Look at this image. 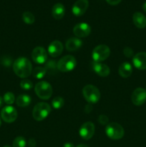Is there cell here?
<instances>
[{"instance_id":"38","label":"cell","mask_w":146,"mask_h":147,"mask_svg":"<svg viewBox=\"0 0 146 147\" xmlns=\"http://www.w3.org/2000/svg\"><path fill=\"white\" fill-rule=\"evenodd\" d=\"M4 147H11V146H9V145H6V146H4Z\"/></svg>"},{"instance_id":"4","label":"cell","mask_w":146,"mask_h":147,"mask_svg":"<svg viewBox=\"0 0 146 147\" xmlns=\"http://www.w3.org/2000/svg\"><path fill=\"white\" fill-rule=\"evenodd\" d=\"M106 135L113 140H119L124 136L125 130L117 123H110L105 128Z\"/></svg>"},{"instance_id":"22","label":"cell","mask_w":146,"mask_h":147,"mask_svg":"<svg viewBox=\"0 0 146 147\" xmlns=\"http://www.w3.org/2000/svg\"><path fill=\"white\" fill-rule=\"evenodd\" d=\"M47 70L44 67H36L34 70H32V74L34 78L42 79L45 76Z\"/></svg>"},{"instance_id":"10","label":"cell","mask_w":146,"mask_h":147,"mask_svg":"<svg viewBox=\"0 0 146 147\" xmlns=\"http://www.w3.org/2000/svg\"><path fill=\"white\" fill-rule=\"evenodd\" d=\"M47 53L42 47H37L31 53V58L33 61L37 64H43L47 60Z\"/></svg>"},{"instance_id":"36","label":"cell","mask_w":146,"mask_h":147,"mask_svg":"<svg viewBox=\"0 0 146 147\" xmlns=\"http://www.w3.org/2000/svg\"><path fill=\"white\" fill-rule=\"evenodd\" d=\"M3 101H4V100H3L2 98H1V96H0V108H1V106H2V105H3Z\"/></svg>"},{"instance_id":"16","label":"cell","mask_w":146,"mask_h":147,"mask_svg":"<svg viewBox=\"0 0 146 147\" xmlns=\"http://www.w3.org/2000/svg\"><path fill=\"white\" fill-rule=\"evenodd\" d=\"M92 67L94 71L101 77H107L110 73V67L104 63L94 62Z\"/></svg>"},{"instance_id":"7","label":"cell","mask_w":146,"mask_h":147,"mask_svg":"<svg viewBox=\"0 0 146 147\" xmlns=\"http://www.w3.org/2000/svg\"><path fill=\"white\" fill-rule=\"evenodd\" d=\"M110 54V50L105 45H99L94 48L92 51V58L94 62L100 63L108 58Z\"/></svg>"},{"instance_id":"21","label":"cell","mask_w":146,"mask_h":147,"mask_svg":"<svg viewBox=\"0 0 146 147\" xmlns=\"http://www.w3.org/2000/svg\"><path fill=\"white\" fill-rule=\"evenodd\" d=\"M31 98L29 95L21 94L19 95L16 99V103L19 107H27L31 103Z\"/></svg>"},{"instance_id":"27","label":"cell","mask_w":146,"mask_h":147,"mask_svg":"<svg viewBox=\"0 0 146 147\" xmlns=\"http://www.w3.org/2000/svg\"><path fill=\"white\" fill-rule=\"evenodd\" d=\"M20 87L24 90H30L31 88H32L33 83H31V80L24 79L20 82Z\"/></svg>"},{"instance_id":"15","label":"cell","mask_w":146,"mask_h":147,"mask_svg":"<svg viewBox=\"0 0 146 147\" xmlns=\"http://www.w3.org/2000/svg\"><path fill=\"white\" fill-rule=\"evenodd\" d=\"M133 63L135 67L138 70H146V53H138L133 57Z\"/></svg>"},{"instance_id":"34","label":"cell","mask_w":146,"mask_h":147,"mask_svg":"<svg viewBox=\"0 0 146 147\" xmlns=\"http://www.w3.org/2000/svg\"><path fill=\"white\" fill-rule=\"evenodd\" d=\"M64 147H74V146L73 144L70 143V142H67L64 144Z\"/></svg>"},{"instance_id":"19","label":"cell","mask_w":146,"mask_h":147,"mask_svg":"<svg viewBox=\"0 0 146 147\" xmlns=\"http://www.w3.org/2000/svg\"><path fill=\"white\" fill-rule=\"evenodd\" d=\"M133 73V67L130 63L128 62H124L120 65L118 68V73L121 77L128 78L131 76Z\"/></svg>"},{"instance_id":"5","label":"cell","mask_w":146,"mask_h":147,"mask_svg":"<svg viewBox=\"0 0 146 147\" xmlns=\"http://www.w3.org/2000/svg\"><path fill=\"white\" fill-rule=\"evenodd\" d=\"M34 90L40 98L48 100L52 95V88L51 85L46 81H40L36 84Z\"/></svg>"},{"instance_id":"3","label":"cell","mask_w":146,"mask_h":147,"mask_svg":"<svg viewBox=\"0 0 146 147\" xmlns=\"http://www.w3.org/2000/svg\"><path fill=\"white\" fill-rule=\"evenodd\" d=\"M82 94L84 99L90 104L97 103L100 99V92L96 86L87 85L82 89Z\"/></svg>"},{"instance_id":"33","label":"cell","mask_w":146,"mask_h":147,"mask_svg":"<svg viewBox=\"0 0 146 147\" xmlns=\"http://www.w3.org/2000/svg\"><path fill=\"white\" fill-rule=\"evenodd\" d=\"M92 109V107L91 104H90V103H89V104H87V106H85V109H84V111H85L87 113H89L90 112H91Z\"/></svg>"},{"instance_id":"39","label":"cell","mask_w":146,"mask_h":147,"mask_svg":"<svg viewBox=\"0 0 146 147\" xmlns=\"http://www.w3.org/2000/svg\"><path fill=\"white\" fill-rule=\"evenodd\" d=\"M1 118H0V126H1Z\"/></svg>"},{"instance_id":"25","label":"cell","mask_w":146,"mask_h":147,"mask_svg":"<svg viewBox=\"0 0 146 147\" xmlns=\"http://www.w3.org/2000/svg\"><path fill=\"white\" fill-rule=\"evenodd\" d=\"M27 142L23 136H17L13 142V147H26Z\"/></svg>"},{"instance_id":"37","label":"cell","mask_w":146,"mask_h":147,"mask_svg":"<svg viewBox=\"0 0 146 147\" xmlns=\"http://www.w3.org/2000/svg\"><path fill=\"white\" fill-rule=\"evenodd\" d=\"M77 147H88L86 144H80L78 145Z\"/></svg>"},{"instance_id":"29","label":"cell","mask_w":146,"mask_h":147,"mask_svg":"<svg viewBox=\"0 0 146 147\" xmlns=\"http://www.w3.org/2000/svg\"><path fill=\"white\" fill-rule=\"evenodd\" d=\"M123 54L126 56L127 57H134V52H133V49L130 48L129 47H125L123 50Z\"/></svg>"},{"instance_id":"17","label":"cell","mask_w":146,"mask_h":147,"mask_svg":"<svg viewBox=\"0 0 146 147\" xmlns=\"http://www.w3.org/2000/svg\"><path fill=\"white\" fill-rule=\"evenodd\" d=\"M82 45V41L78 37H71L65 43V47L68 51L74 52Z\"/></svg>"},{"instance_id":"20","label":"cell","mask_w":146,"mask_h":147,"mask_svg":"<svg viewBox=\"0 0 146 147\" xmlns=\"http://www.w3.org/2000/svg\"><path fill=\"white\" fill-rule=\"evenodd\" d=\"M133 23L139 29H143L146 27V17L141 12L134 13L133 16Z\"/></svg>"},{"instance_id":"28","label":"cell","mask_w":146,"mask_h":147,"mask_svg":"<svg viewBox=\"0 0 146 147\" xmlns=\"http://www.w3.org/2000/svg\"><path fill=\"white\" fill-rule=\"evenodd\" d=\"M46 69V70H52L54 69L57 68V64H56V62L54 60H50L48 63L46 64V67H44Z\"/></svg>"},{"instance_id":"14","label":"cell","mask_w":146,"mask_h":147,"mask_svg":"<svg viewBox=\"0 0 146 147\" xmlns=\"http://www.w3.org/2000/svg\"><path fill=\"white\" fill-rule=\"evenodd\" d=\"M63 45L59 40L52 42L48 47V54L52 57H59L62 53Z\"/></svg>"},{"instance_id":"23","label":"cell","mask_w":146,"mask_h":147,"mask_svg":"<svg viewBox=\"0 0 146 147\" xmlns=\"http://www.w3.org/2000/svg\"><path fill=\"white\" fill-rule=\"evenodd\" d=\"M64 104V100L61 96H57L52 100V106L54 109H60Z\"/></svg>"},{"instance_id":"24","label":"cell","mask_w":146,"mask_h":147,"mask_svg":"<svg viewBox=\"0 0 146 147\" xmlns=\"http://www.w3.org/2000/svg\"><path fill=\"white\" fill-rule=\"evenodd\" d=\"M22 20L26 24H31L34 22V16L30 11H24L22 14Z\"/></svg>"},{"instance_id":"11","label":"cell","mask_w":146,"mask_h":147,"mask_svg":"<svg viewBox=\"0 0 146 147\" xmlns=\"http://www.w3.org/2000/svg\"><path fill=\"white\" fill-rule=\"evenodd\" d=\"M131 100L135 106H141L146 101V90L143 88H137L133 92Z\"/></svg>"},{"instance_id":"8","label":"cell","mask_w":146,"mask_h":147,"mask_svg":"<svg viewBox=\"0 0 146 147\" xmlns=\"http://www.w3.org/2000/svg\"><path fill=\"white\" fill-rule=\"evenodd\" d=\"M95 131V127L92 122H86L83 123L79 130L80 136L84 140H89L93 136Z\"/></svg>"},{"instance_id":"31","label":"cell","mask_w":146,"mask_h":147,"mask_svg":"<svg viewBox=\"0 0 146 147\" xmlns=\"http://www.w3.org/2000/svg\"><path fill=\"white\" fill-rule=\"evenodd\" d=\"M121 1L122 0H106V1L110 5H117L121 2Z\"/></svg>"},{"instance_id":"30","label":"cell","mask_w":146,"mask_h":147,"mask_svg":"<svg viewBox=\"0 0 146 147\" xmlns=\"http://www.w3.org/2000/svg\"><path fill=\"white\" fill-rule=\"evenodd\" d=\"M108 121H109L108 117H107L106 115L101 114L98 118V121L100 122V123H101V124H102V125L107 124V122H108Z\"/></svg>"},{"instance_id":"35","label":"cell","mask_w":146,"mask_h":147,"mask_svg":"<svg viewBox=\"0 0 146 147\" xmlns=\"http://www.w3.org/2000/svg\"><path fill=\"white\" fill-rule=\"evenodd\" d=\"M143 10H144L145 12L146 13V1L143 4Z\"/></svg>"},{"instance_id":"9","label":"cell","mask_w":146,"mask_h":147,"mask_svg":"<svg viewBox=\"0 0 146 147\" xmlns=\"http://www.w3.org/2000/svg\"><path fill=\"white\" fill-rule=\"evenodd\" d=\"M1 117L7 123H12L17 119V111L13 106H7L1 111Z\"/></svg>"},{"instance_id":"6","label":"cell","mask_w":146,"mask_h":147,"mask_svg":"<svg viewBox=\"0 0 146 147\" xmlns=\"http://www.w3.org/2000/svg\"><path fill=\"white\" fill-rule=\"evenodd\" d=\"M77 65L76 59L72 55H66L62 57L57 63V68L60 71L65 73L74 70Z\"/></svg>"},{"instance_id":"18","label":"cell","mask_w":146,"mask_h":147,"mask_svg":"<svg viewBox=\"0 0 146 147\" xmlns=\"http://www.w3.org/2000/svg\"><path fill=\"white\" fill-rule=\"evenodd\" d=\"M65 14V8L61 3H57L54 4L52 9V14L55 20H61Z\"/></svg>"},{"instance_id":"32","label":"cell","mask_w":146,"mask_h":147,"mask_svg":"<svg viewBox=\"0 0 146 147\" xmlns=\"http://www.w3.org/2000/svg\"><path fill=\"white\" fill-rule=\"evenodd\" d=\"M28 144L30 147H34L36 145V142L34 139H30L28 142Z\"/></svg>"},{"instance_id":"2","label":"cell","mask_w":146,"mask_h":147,"mask_svg":"<svg viewBox=\"0 0 146 147\" xmlns=\"http://www.w3.org/2000/svg\"><path fill=\"white\" fill-rule=\"evenodd\" d=\"M51 112V107L47 103L40 102L34 106L32 111V116L37 121L45 119Z\"/></svg>"},{"instance_id":"26","label":"cell","mask_w":146,"mask_h":147,"mask_svg":"<svg viewBox=\"0 0 146 147\" xmlns=\"http://www.w3.org/2000/svg\"><path fill=\"white\" fill-rule=\"evenodd\" d=\"M3 100H4V103L10 106L14 103V100H15V96H14V93H12L11 92H7L4 94Z\"/></svg>"},{"instance_id":"40","label":"cell","mask_w":146,"mask_h":147,"mask_svg":"<svg viewBox=\"0 0 146 147\" xmlns=\"http://www.w3.org/2000/svg\"><path fill=\"white\" fill-rule=\"evenodd\" d=\"M145 90H146V89H145Z\"/></svg>"},{"instance_id":"13","label":"cell","mask_w":146,"mask_h":147,"mask_svg":"<svg viewBox=\"0 0 146 147\" xmlns=\"http://www.w3.org/2000/svg\"><path fill=\"white\" fill-rule=\"evenodd\" d=\"M89 7L88 0H77L72 6V11L76 17L83 15Z\"/></svg>"},{"instance_id":"12","label":"cell","mask_w":146,"mask_h":147,"mask_svg":"<svg viewBox=\"0 0 146 147\" xmlns=\"http://www.w3.org/2000/svg\"><path fill=\"white\" fill-rule=\"evenodd\" d=\"M90 32H91V27L87 23H79L76 24L73 28V33L78 38L87 37Z\"/></svg>"},{"instance_id":"1","label":"cell","mask_w":146,"mask_h":147,"mask_svg":"<svg viewBox=\"0 0 146 147\" xmlns=\"http://www.w3.org/2000/svg\"><path fill=\"white\" fill-rule=\"evenodd\" d=\"M13 70L18 77L26 78L32 73V65L29 59L18 57L13 63Z\"/></svg>"}]
</instances>
